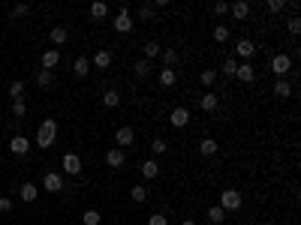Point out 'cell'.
Returning <instances> with one entry per match:
<instances>
[{
  "label": "cell",
  "instance_id": "6da1fadb",
  "mask_svg": "<svg viewBox=\"0 0 301 225\" xmlns=\"http://www.w3.org/2000/svg\"><path fill=\"white\" fill-rule=\"evenodd\" d=\"M55 138H58V123L55 120H42L40 129H37V147L48 150L51 144H55Z\"/></svg>",
  "mask_w": 301,
  "mask_h": 225
},
{
  "label": "cell",
  "instance_id": "7a4b0ae2",
  "mask_svg": "<svg viewBox=\"0 0 301 225\" xmlns=\"http://www.w3.org/2000/svg\"><path fill=\"white\" fill-rule=\"evenodd\" d=\"M241 204H244V195L238 192V189H223V192H220V207L226 213L241 210Z\"/></svg>",
  "mask_w": 301,
  "mask_h": 225
},
{
  "label": "cell",
  "instance_id": "3957f363",
  "mask_svg": "<svg viewBox=\"0 0 301 225\" xmlns=\"http://www.w3.org/2000/svg\"><path fill=\"white\" fill-rule=\"evenodd\" d=\"M289 69H292V57H289V54H274V57H271V72H274L277 78H283Z\"/></svg>",
  "mask_w": 301,
  "mask_h": 225
},
{
  "label": "cell",
  "instance_id": "277c9868",
  "mask_svg": "<svg viewBox=\"0 0 301 225\" xmlns=\"http://www.w3.org/2000/svg\"><path fill=\"white\" fill-rule=\"evenodd\" d=\"M190 120H193V117H190V108H187V105H178V108L169 114V123H172L175 129H184Z\"/></svg>",
  "mask_w": 301,
  "mask_h": 225
},
{
  "label": "cell",
  "instance_id": "5b68a950",
  "mask_svg": "<svg viewBox=\"0 0 301 225\" xmlns=\"http://www.w3.org/2000/svg\"><path fill=\"white\" fill-rule=\"evenodd\" d=\"M42 189H45V192H60V189H63V177L58 174V171H48V174L42 177Z\"/></svg>",
  "mask_w": 301,
  "mask_h": 225
},
{
  "label": "cell",
  "instance_id": "8992f818",
  "mask_svg": "<svg viewBox=\"0 0 301 225\" xmlns=\"http://www.w3.org/2000/svg\"><path fill=\"white\" fill-rule=\"evenodd\" d=\"M235 78H238V81H244V84H253V81H256V69H253L250 63H238Z\"/></svg>",
  "mask_w": 301,
  "mask_h": 225
},
{
  "label": "cell",
  "instance_id": "52a82bcc",
  "mask_svg": "<svg viewBox=\"0 0 301 225\" xmlns=\"http://www.w3.org/2000/svg\"><path fill=\"white\" fill-rule=\"evenodd\" d=\"M133 141H136V129H133V126H120V129L115 132V144L127 147V144H133Z\"/></svg>",
  "mask_w": 301,
  "mask_h": 225
},
{
  "label": "cell",
  "instance_id": "ba28073f",
  "mask_svg": "<svg viewBox=\"0 0 301 225\" xmlns=\"http://www.w3.org/2000/svg\"><path fill=\"white\" fill-rule=\"evenodd\" d=\"M115 30H118V33H130V30H133L130 9H120V12H118V18H115Z\"/></svg>",
  "mask_w": 301,
  "mask_h": 225
},
{
  "label": "cell",
  "instance_id": "9c48e42d",
  "mask_svg": "<svg viewBox=\"0 0 301 225\" xmlns=\"http://www.w3.org/2000/svg\"><path fill=\"white\" fill-rule=\"evenodd\" d=\"M63 168H66V174H79L81 171V159H79V153H63Z\"/></svg>",
  "mask_w": 301,
  "mask_h": 225
},
{
  "label": "cell",
  "instance_id": "30bf717a",
  "mask_svg": "<svg viewBox=\"0 0 301 225\" xmlns=\"http://www.w3.org/2000/svg\"><path fill=\"white\" fill-rule=\"evenodd\" d=\"M9 150L15 153V156H24V153L30 150V141L24 135H12V141H9Z\"/></svg>",
  "mask_w": 301,
  "mask_h": 225
},
{
  "label": "cell",
  "instance_id": "8fae6325",
  "mask_svg": "<svg viewBox=\"0 0 301 225\" xmlns=\"http://www.w3.org/2000/svg\"><path fill=\"white\" fill-rule=\"evenodd\" d=\"M235 54L244 57V60H250V57L256 54V45H253L250 39H238V42H235Z\"/></svg>",
  "mask_w": 301,
  "mask_h": 225
},
{
  "label": "cell",
  "instance_id": "7c38bea8",
  "mask_svg": "<svg viewBox=\"0 0 301 225\" xmlns=\"http://www.w3.org/2000/svg\"><path fill=\"white\" fill-rule=\"evenodd\" d=\"M123 162H127V156H123L120 147H112L109 153H105V165H109V168H120Z\"/></svg>",
  "mask_w": 301,
  "mask_h": 225
},
{
  "label": "cell",
  "instance_id": "4fadbf2b",
  "mask_svg": "<svg viewBox=\"0 0 301 225\" xmlns=\"http://www.w3.org/2000/svg\"><path fill=\"white\" fill-rule=\"evenodd\" d=\"M60 63V51L58 48H48V51H42V69L48 72V69H55Z\"/></svg>",
  "mask_w": 301,
  "mask_h": 225
},
{
  "label": "cell",
  "instance_id": "5bb4252c",
  "mask_svg": "<svg viewBox=\"0 0 301 225\" xmlns=\"http://www.w3.org/2000/svg\"><path fill=\"white\" fill-rule=\"evenodd\" d=\"M229 12H232L238 21H244L247 15H250V3H244V0H235V3H229Z\"/></svg>",
  "mask_w": 301,
  "mask_h": 225
},
{
  "label": "cell",
  "instance_id": "9a60e30c",
  "mask_svg": "<svg viewBox=\"0 0 301 225\" xmlns=\"http://www.w3.org/2000/svg\"><path fill=\"white\" fill-rule=\"evenodd\" d=\"M141 177H148V180L160 177V165H157V159H145V162H141Z\"/></svg>",
  "mask_w": 301,
  "mask_h": 225
},
{
  "label": "cell",
  "instance_id": "2e32d148",
  "mask_svg": "<svg viewBox=\"0 0 301 225\" xmlns=\"http://www.w3.org/2000/svg\"><path fill=\"white\" fill-rule=\"evenodd\" d=\"M37 195H40V186H37V183H24V186L19 189V198H21V201H37Z\"/></svg>",
  "mask_w": 301,
  "mask_h": 225
},
{
  "label": "cell",
  "instance_id": "e0dca14e",
  "mask_svg": "<svg viewBox=\"0 0 301 225\" xmlns=\"http://www.w3.org/2000/svg\"><path fill=\"white\" fill-rule=\"evenodd\" d=\"M274 96L289 99V96H292V84H289L286 78H277V84H274Z\"/></svg>",
  "mask_w": 301,
  "mask_h": 225
},
{
  "label": "cell",
  "instance_id": "ac0fdd59",
  "mask_svg": "<svg viewBox=\"0 0 301 225\" xmlns=\"http://www.w3.org/2000/svg\"><path fill=\"white\" fill-rule=\"evenodd\" d=\"M105 15H109V6H105L102 0H94V3H91V18H94V21H102Z\"/></svg>",
  "mask_w": 301,
  "mask_h": 225
},
{
  "label": "cell",
  "instance_id": "d6986e66",
  "mask_svg": "<svg viewBox=\"0 0 301 225\" xmlns=\"http://www.w3.org/2000/svg\"><path fill=\"white\" fill-rule=\"evenodd\" d=\"M94 66L97 69H109L112 66V51H97V54H94Z\"/></svg>",
  "mask_w": 301,
  "mask_h": 225
},
{
  "label": "cell",
  "instance_id": "ffe728a7",
  "mask_svg": "<svg viewBox=\"0 0 301 225\" xmlns=\"http://www.w3.org/2000/svg\"><path fill=\"white\" fill-rule=\"evenodd\" d=\"M73 72H76L79 78H84L87 72H91V60H87V57H76V63H73Z\"/></svg>",
  "mask_w": 301,
  "mask_h": 225
},
{
  "label": "cell",
  "instance_id": "44dd1931",
  "mask_svg": "<svg viewBox=\"0 0 301 225\" xmlns=\"http://www.w3.org/2000/svg\"><path fill=\"white\" fill-rule=\"evenodd\" d=\"M217 150H220V144L214 141V138H205V141L199 144V153H202V156H214Z\"/></svg>",
  "mask_w": 301,
  "mask_h": 225
},
{
  "label": "cell",
  "instance_id": "7402d4cb",
  "mask_svg": "<svg viewBox=\"0 0 301 225\" xmlns=\"http://www.w3.org/2000/svg\"><path fill=\"white\" fill-rule=\"evenodd\" d=\"M102 105H105V108H118V105H120V93H118V90H105V93H102Z\"/></svg>",
  "mask_w": 301,
  "mask_h": 225
},
{
  "label": "cell",
  "instance_id": "603a6c76",
  "mask_svg": "<svg viewBox=\"0 0 301 225\" xmlns=\"http://www.w3.org/2000/svg\"><path fill=\"white\" fill-rule=\"evenodd\" d=\"M160 84H163V87H175V84H178V72H175V69H163V72H160Z\"/></svg>",
  "mask_w": 301,
  "mask_h": 225
},
{
  "label": "cell",
  "instance_id": "cb8c5ba5",
  "mask_svg": "<svg viewBox=\"0 0 301 225\" xmlns=\"http://www.w3.org/2000/svg\"><path fill=\"white\" fill-rule=\"evenodd\" d=\"M160 54H163V45L160 42H154V39L145 42V60H154V57H160Z\"/></svg>",
  "mask_w": 301,
  "mask_h": 225
},
{
  "label": "cell",
  "instance_id": "d4e9b609",
  "mask_svg": "<svg viewBox=\"0 0 301 225\" xmlns=\"http://www.w3.org/2000/svg\"><path fill=\"white\" fill-rule=\"evenodd\" d=\"M223 219H226V210H223L220 204H217V207H211V210H208V222H211V225H220Z\"/></svg>",
  "mask_w": 301,
  "mask_h": 225
},
{
  "label": "cell",
  "instance_id": "484cf974",
  "mask_svg": "<svg viewBox=\"0 0 301 225\" xmlns=\"http://www.w3.org/2000/svg\"><path fill=\"white\" fill-rule=\"evenodd\" d=\"M163 69H175V63H178V51L175 48H163Z\"/></svg>",
  "mask_w": 301,
  "mask_h": 225
},
{
  "label": "cell",
  "instance_id": "4316f807",
  "mask_svg": "<svg viewBox=\"0 0 301 225\" xmlns=\"http://www.w3.org/2000/svg\"><path fill=\"white\" fill-rule=\"evenodd\" d=\"M9 96H12V102L24 99V81H12V84H9Z\"/></svg>",
  "mask_w": 301,
  "mask_h": 225
},
{
  "label": "cell",
  "instance_id": "83f0119b",
  "mask_svg": "<svg viewBox=\"0 0 301 225\" xmlns=\"http://www.w3.org/2000/svg\"><path fill=\"white\" fill-rule=\"evenodd\" d=\"M217 102H220V99H217L214 93H205L199 105H202V111H214V108H217Z\"/></svg>",
  "mask_w": 301,
  "mask_h": 225
},
{
  "label": "cell",
  "instance_id": "f1b7e54d",
  "mask_svg": "<svg viewBox=\"0 0 301 225\" xmlns=\"http://www.w3.org/2000/svg\"><path fill=\"white\" fill-rule=\"evenodd\" d=\"M130 198H133L136 204H141V201H145V198H148V189H145V186H139V183H136V186L130 189Z\"/></svg>",
  "mask_w": 301,
  "mask_h": 225
},
{
  "label": "cell",
  "instance_id": "f546056e",
  "mask_svg": "<svg viewBox=\"0 0 301 225\" xmlns=\"http://www.w3.org/2000/svg\"><path fill=\"white\" fill-rule=\"evenodd\" d=\"M69 39V33H66V27H55V30H51V42H55V45H63Z\"/></svg>",
  "mask_w": 301,
  "mask_h": 225
},
{
  "label": "cell",
  "instance_id": "4dcf8cb0",
  "mask_svg": "<svg viewBox=\"0 0 301 225\" xmlns=\"http://www.w3.org/2000/svg\"><path fill=\"white\" fill-rule=\"evenodd\" d=\"M148 72H151V60H145V57L136 60V75H139V78H145Z\"/></svg>",
  "mask_w": 301,
  "mask_h": 225
},
{
  "label": "cell",
  "instance_id": "1f68e13d",
  "mask_svg": "<svg viewBox=\"0 0 301 225\" xmlns=\"http://www.w3.org/2000/svg\"><path fill=\"white\" fill-rule=\"evenodd\" d=\"M100 219H102V216H100L97 210H84V213H81V222H84V225H100Z\"/></svg>",
  "mask_w": 301,
  "mask_h": 225
},
{
  "label": "cell",
  "instance_id": "d6a6232c",
  "mask_svg": "<svg viewBox=\"0 0 301 225\" xmlns=\"http://www.w3.org/2000/svg\"><path fill=\"white\" fill-rule=\"evenodd\" d=\"M166 141H163V138H154V141H151V153H154V156H160V153H166Z\"/></svg>",
  "mask_w": 301,
  "mask_h": 225
},
{
  "label": "cell",
  "instance_id": "836d02e7",
  "mask_svg": "<svg viewBox=\"0 0 301 225\" xmlns=\"http://www.w3.org/2000/svg\"><path fill=\"white\" fill-rule=\"evenodd\" d=\"M199 81L205 84V87H211V84H214V81H217V72H214V69H205V72L199 75Z\"/></svg>",
  "mask_w": 301,
  "mask_h": 225
},
{
  "label": "cell",
  "instance_id": "e575fe53",
  "mask_svg": "<svg viewBox=\"0 0 301 225\" xmlns=\"http://www.w3.org/2000/svg\"><path fill=\"white\" fill-rule=\"evenodd\" d=\"M235 69H238V63H235V57H229V60L223 63V75H229V78H235Z\"/></svg>",
  "mask_w": 301,
  "mask_h": 225
},
{
  "label": "cell",
  "instance_id": "d590c367",
  "mask_svg": "<svg viewBox=\"0 0 301 225\" xmlns=\"http://www.w3.org/2000/svg\"><path fill=\"white\" fill-rule=\"evenodd\" d=\"M214 39H217V42H226V39H229V27H226V24H217V27H214Z\"/></svg>",
  "mask_w": 301,
  "mask_h": 225
},
{
  "label": "cell",
  "instance_id": "8d00e7d4",
  "mask_svg": "<svg viewBox=\"0 0 301 225\" xmlns=\"http://www.w3.org/2000/svg\"><path fill=\"white\" fill-rule=\"evenodd\" d=\"M12 114L19 117V120H21V117L27 114V105H24V99H19V102H12Z\"/></svg>",
  "mask_w": 301,
  "mask_h": 225
},
{
  "label": "cell",
  "instance_id": "74e56055",
  "mask_svg": "<svg viewBox=\"0 0 301 225\" xmlns=\"http://www.w3.org/2000/svg\"><path fill=\"white\" fill-rule=\"evenodd\" d=\"M51 81H55V75H51V72H45V69H42V72L37 75V84H40V87H48Z\"/></svg>",
  "mask_w": 301,
  "mask_h": 225
},
{
  "label": "cell",
  "instance_id": "f35d334b",
  "mask_svg": "<svg viewBox=\"0 0 301 225\" xmlns=\"http://www.w3.org/2000/svg\"><path fill=\"white\" fill-rule=\"evenodd\" d=\"M27 12H30V6H27V3H19V6H12V18H24Z\"/></svg>",
  "mask_w": 301,
  "mask_h": 225
},
{
  "label": "cell",
  "instance_id": "ab89813d",
  "mask_svg": "<svg viewBox=\"0 0 301 225\" xmlns=\"http://www.w3.org/2000/svg\"><path fill=\"white\" fill-rule=\"evenodd\" d=\"M139 18L141 21H151L154 18V6H139Z\"/></svg>",
  "mask_w": 301,
  "mask_h": 225
},
{
  "label": "cell",
  "instance_id": "60d3db41",
  "mask_svg": "<svg viewBox=\"0 0 301 225\" xmlns=\"http://www.w3.org/2000/svg\"><path fill=\"white\" fill-rule=\"evenodd\" d=\"M289 33H292V36H298V33H301V18H298V15H295V18H289Z\"/></svg>",
  "mask_w": 301,
  "mask_h": 225
},
{
  "label": "cell",
  "instance_id": "b9f144b4",
  "mask_svg": "<svg viewBox=\"0 0 301 225\" xmlns=\"http://www.w3.org/2000/svg\"><path fill=\"white\" fill-rule=\"evenodd\" d=\"M283 6H286L283 0H268V9H271V12H283Z\"/></svg>",
  "mask_w": 301,
  "mask_h": 225
},
{
  "label": "cell",
  "instance_id": "7bdbcfd3",
  "mask_svg": "<svg viewBox=\"0 0 301 225\" xmlns=\"http://www.w3.org/2000/svg\"><path fill=\"white\" fill-rule=\"evenodd\" d=\"M9 210H12V201L0 195V213H9Z\"/></svg>",
  "mask_w": 301,
  "mask_h": 225
},
{
  "label": "cell",
  "instance_id": "ee69618b",
  "mask_svg": "<svg viewBox=\"0 0 301 225\" xmlns=\"http://www.w3.org/2000/svg\"><path fill=\"white\" fill-rule=\"evenodd\" d=\"M148 225H166V216H163V213H154V216L148 219Z\"/></svg>",
  "mask_w": 301,
  "mask_h": 225
},
{
  "label": "cell",
  "instance_id": "f6af8a7d",
  "mask_svg": "<svg viewBox=\"0 0 301 225\" xmlns=\"http://www.w3.org/2000/svg\"><path fill=\"white\" fill-rule=\"evenodd\" d=\"M229 12V3H214V15H226Z\"/></svg>",
  "mask_w": 301,
  "mask_h": 225
},
{
  "label": "cell",
  "instance_id": "bcb514c9",
  "mask_svg": "<svg viewBox=\"0 0 301 225\" xmlns=\"http://www.w3.org/2000/svg\"><path fill=\"white\" fill-rule=\"evenodd\" d=\"M181 225H199V222H193V219H184V222H181Z\"/></svg>",
  "mask_w": 301,
  "mask_h": 225
},
{
  "label": "cell",
  "instance_id": "7dc6e473",
  "mask_svg": "<svg viewBox=\"0 0 301 225\" xmlns=\"http://www.w3.org/2000/svg\"><path fill=\"white\" fill-rule=\"evenodd\" d=\"M265 225H274V222H265Z\"/></svg>",
  "mask_w": 301,
  "mask_h": 225
}]
</instances>
